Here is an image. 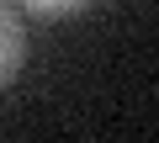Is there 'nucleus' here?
Listing matches in <instances>:
<instances>
[{
    "label": "nucleus",
    "instance_id": "f257e3e1",
    "mask_svg": "<svg viewBox=\"0 0 159 143\" xmlns=\"http://www.w3.org/2000/svg\"><path fill=\"white\" fill-rule=\"evenodd\" d=\"M27 64V21L11 0H0V90H6Z\"/></svg>",
    "mask_w": 159,
    "mask_h": 143
},
{
    "label": "nucleus",
    "instance_id": "f03ea898",
    "mask_svg": "<svg viewBox=\"0 0 159 143\" xmlns=\"http://www.w3.org/2000/svg\"><path fill=\"white\" fill-rule=\"evenodd\" d=\"M21 6H27L32 16H74V11L96 6V0H21Z\"/></svg>",
    "mask_w": 159,
    "mask_h": 143
}]
</instances>
